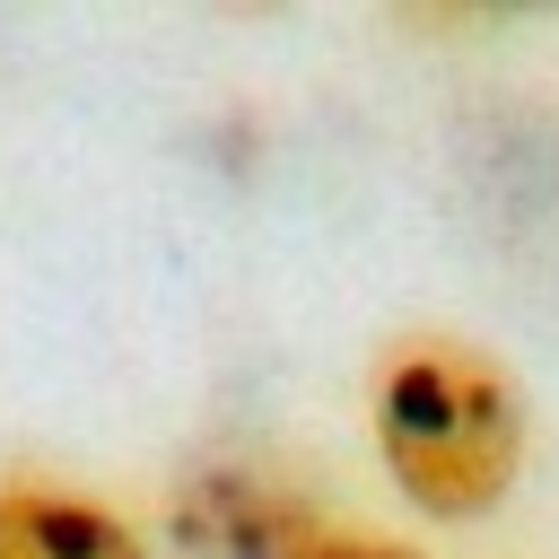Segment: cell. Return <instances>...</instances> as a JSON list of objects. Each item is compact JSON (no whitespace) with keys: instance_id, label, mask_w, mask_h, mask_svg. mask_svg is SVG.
<instances>
[{"instance_id":"obj_2","label":"cell","mask_w":559,"mask_h":559,"mask_svg":"<svg viewBox=\"0 0 559 559\" xmlns=\"http://www.w3.org/2000/svg\"><path fill=\"white\" fill-rule=\"evenodd\" d=\"M332 515L262 463H192L166 489V533L183 559H288Z\"/></svg>"},{"instance_id":"obj_1","label":"cell","mask_w":559,"mask_h":559,"mask_svg":"<svg viewBox=\"0 0 559 559\" xmlns=\"http://www.w3.org/2000/svg\"><path fill=\"white\" fill-rule=\"evenodd\" d=\"M367 428L376 463L428 524H480L515 498L533 454V411L515 367L445 323L393 332L367 367Z\"/></svg>"},{"instance_id":"obj_4","label":"cell","mask_w":559,"mask_h":559,"mask_svg":"<svg viewBox=\"0 0 559 559\" xmlns=\"http://www.w3.org/2000/svg\"><path fill=\"white\" fill-rule=\"evenodd\" d=\"M288 559H428V550L402 542V533H376V524H323V533H306Z\"/></svg>"},{"instance_id":"obj_3","label":"cell","mask_w":559,"mask_h":559,"mask_svg":"<svg viewBox=\"0 0 559 559\" xmlns=\"http://www.w3.org/2000/svg\"><path fill=\"white\" fill-rule=\"evenodd\" d=\"M0 559H148L140 524L70 480L0 472Z\"/></svg>"}]
</instances>
